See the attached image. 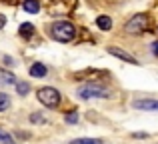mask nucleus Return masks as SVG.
Returning a JSON list of instances; mask_svg holds the SVG:
<instances>
[{"label":"nucleus","mask_w":158,"mask_h":144,"mask_svg":"<svg viewBox=\"0 0 158 144\" xmlns=\"http://www.w3.org/2000/svg\"><path fill=\"white\" fill-rule=\"evenodd\" d=\"M8 106H10V98H8V94L0 92V112H4Z\"/></svg>","instance_id":"obj_14"},{"label":"nucleus","mask_w":158,"mask_h":144,"mask_svg":"<svg viewBox=\"0 0 158 144\" xmlns=\"http://www.w3.org/2000/svg\"><path fill=\"white\" fill-rule=\"evenodd\" d=\"M66 122H70V124L78 122V114H76V112H70V114H66Z\"/></svg>","instance_id":"obj_16"},{"label":"nucleus","mask_w":158,"mask_h":144,"mask_svg":"<svg viewBox=\"0 0 158 144\" xmlns=\"http://www.w3.org/2000/svg\"><path fill=\"white\" fill-rule=\"evenodd\" d=\"M70 144H102L100 138H74Z\"/></svg>","instance_id":"obj_11"},{"label":"nucleus","mask_w":158,"mask_h":144,"mask_svg":"<svg viewBox=\"0 0 158 144\" xmlns=\"http://www.w3.org/2000/svg\"><path fill=\"white\" fill-rule=\"evenodd\" d=\"M4 24H6V18H4V16H2V14H0V28H2V26H4Z\"/></svg>","instance_id":"obj_17"},{"label":"nucleus","mask_w":158,"mask_h":144,"mask_svg":"<svg viewBox=\"0 0 158 144\" xmlns=\"http://www.w3.org/2000/svg\"><path fill=\"white\" fill-rule=\"evenodd\" d=\"M20 36H22V38H30L32 36V32H34V26H32L30 22H24L22 26H20Z\"/></svg>","instance_id":"obj_10"},{"label":"nucleus","mask_w":158,"mask_h":144,"mask_svg":"<svg viewBox=\"0 0 158 144\" xmlns=\"http://www.w3.org/2000/svg\"><path fill=\"white\" fill-rule=\"evenodd\" d=\"M134 108H138V110H158V100H150V98H146V100H136Z\"/></svg>","instance_id":"obj_6"},{"label":"nucleus","mask_w":158,"mask_h":144,"mask_svg":"<svg viewBox=\"0 0 158 144\" xmlns=\"http://www.w3.org/2000/svg\"><path fill=\"white\" fill-rule=\"evenodd\" d=\"M16 90H18V96H26L30 92V84L28 82H18L16 84Z\"/></svg>","instance_id":"obj_12"},{"label":"nucleus","mask_w":158,"mask_h":144,"mask_svg":"<svg viewBox=\"0 0 158 144\" xmlns=\"http://www.w3.org/2000/svg\"><path fill=\"white\" fill-rule=\"evenodd\" d=\"M0 142L2 144H14V138H12L4 128H0Z\"/></svg>","instance_id":"obj_13"},{"label":"nucleus","mask_w":158,"mask_h":144,"mask_svg":"<svg viewBox=\"0 0 158 144\" xmlns=\"http://www.w3.org/2000/svg\"><path fill=\"white\" fill-rule=\"evenodd\" d=\"M108 54L116 56V58L124 60V62H130V64H138V60H136L134 56H130V54H128V52H124L122 48H118V46H110V48H108Z\"/></svg>","instance_id":"obj_5"},{"label":"nucleus","mask_w":158,"mask_h":144,"mask_svg":"<svg viewBox=\"0 0 158 144\" xmlns=\"http://www.w3.org/2000/svg\"><path fill=\"white\" fill-rule=\"evenodd\" d=\"M76 94L80 98H108V92H106L104 88H98V86H92V84L80 86Z\"/></svg>","instance_id":"obj_4"},{"label":"nucleus","mask_w":158,"mask_h":144,"mask_svg":"<svg viewBox=\"0 0 158 144\" xmlns=\"http://www.w3.org/2000/svg\"><path fill=\"white\" fill-rule=\"evenodd\" d=\"M36 96H38V100L42 102L44 106H48V108H56V106L60 104V92H58L56 88H50V86L38 88L36 90Z\"/></svg>","instance_id":"obj_2"},{"label":"nucleus","mask_w":158,"mask_h":144,"mask_svg":"<svg viewBox=\"0 0 158 144\" xmlns=\"http://www.w3.org/2000/svg\"><path fill=\"white\" fill-rule=\"evenodd\" d=\"M8 2H14V0H8Z\"/></svg>","instance_id":"obj_19"},{"label":"nucleus","mask_w":158,"mask_h":144,"mask_svg":"<svg viewBox=\"0 0 158 144\" xmlns=\"http://www.w3.org/2000/svg\"><path fill=\"white\" fill-rule=\"evenodd\" d=\"M96 26L102 28V30H110V28H112L110 16H98V18H96Z\"/></svg>","instance_id":"obj_9"},{"label":"nucleus","mask_w":158,"mask_h":144,"mask_svg":"<svg viewBox=\"0 0 158 144\" xmlns=\"http://www.w3.org/2000/svg\"><path fill=\"white\" fill-rule=\"evenodd\" d=\"M24 10L30 12V14H36L40 10V2L38 0H24Z\"/></svg>","instance_id":"obj_8"},{"label":"nucleus","mask_w":158,"mask_h":144,"mask_svg":"<svg viewBox=\"0 0 158 144\" xmlns=\"http://www.w3.org/2000/svg\"><path fill=\"white\" fill-rule=\"evenodd\" d=\"M28 72H30V76H34V78H42V76H46V66H44V64H38V62H36V64H32V66H30V70H28Z\"/></svg>","instance_id":"obj_7"},{"label":"nucleus","mask_w":158,"mask_h":144,"mask_svg":"<svg viewBox=\"0 0 158 144\" xmlns=\"http://www.w3.org/2000/svg\"><path fill=\"white\" fill-rule=\"evenodd\" d=\"M152 48H154V54L158 56V42H154V44H152Z\"/></svg>","instance_id":"obj_18"},{"label":"nucleus","mask_w":158,"mask_h":144,"mask_svg":"<svg viewBox=\"0 0 158 144\" xmlns=\"http://www.w3.org/2000/svg\"><path fill=\"white\" fill-rule=\"evenodd\" d=\"M146 26H148V16L146 14H136L126 24V32L128 34H142L146 30Z\"/></svg>","instance_id":"obj_3"},{"label":"nucleus","mask_w":158,"mask_h":144,"mask_svg":"<svg viewBox=\"0 0 158 144\" xmlns=\"http://www.w3.org/2000/svg\"><path fill=\"white\" fill-rule=\"evenodd\" d=\"M50 34H52L54 40H58V42H70V40H74V36H76V28H74L72 22L58 20V22L52 24Z\"/></svg>","instance_id":"obj_1"},{"label":"nucleus","mask_w":158,"mask_h":144,"mask_svg":"<svg viewBox=\"0 0 158 144\" xmlns=\"http://www.w3.org/2000/svg\"><path fill=\"white\" fill-rule=\"evenodd\" d=\"M14 80H16V78L12 76V74H8V72H0V82H6V84H14Z\"/></svg>","instance_id":"obj_15"}]
</instances>
